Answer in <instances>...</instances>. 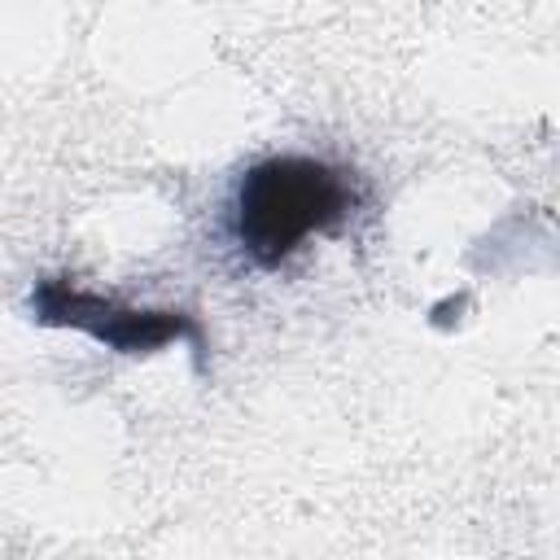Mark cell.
I'll return each instance as SVG.
<instances>
[{
  "label": "cell",
  "mask_w": 560,
  "mask_h": 560,
  "mask_svg": "<svg viewBox=\"0 0 560 560\" xmlns=\"http://www.w3.org/2000/svg\"><path fill=\"white\" fill-rule=\"evenodd\" d=\"M31 319L44 328H74L88 332L92 341H101L114 354H158L175 341H188L197 363L206 354V332L188 311H171V306H131L118 302L109 293H92L83 284H74L70 276H44L35 280L31 298Z\"/></svg>",
  "instance_id": "obj_2"
},
{
  "label": "cell",
  "mask_w": 560,
  "mask_h": 560,
  "mask_svg": "<svg viewBox=\"0 0 560 560\" xmlns=\"http://www.w3.org/2000/svg\"><path fill=\"white\" fill-rule=\"evenodd\" d=\"M359 197L354 171L306 153H271L241 171L228 228L254 267H280L311 236L337 232L359 210Z\"/></svg>",
  "instance_id": "obj_1"
}]
</instances>
